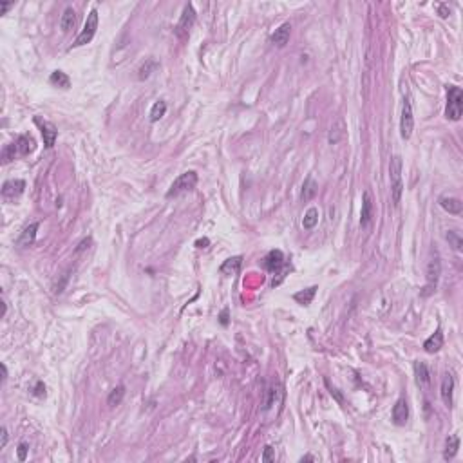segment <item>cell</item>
<instances>
[{
    "instance_id": "obj_1",
    "label": "cell",
    "mask_w": 463,
    "mask_h": 463,
    "mask_svg": "<svg viewBox=\"0 0 463 463\" xmlns=\"http://www.w3.org/2000/svg\"><path fill=\"white\" fill-rule=\"evenodd\" d=\"M440 275H442V261H440V254H438V250L436 248H431V257H429V263H427V282H425L423 291H422L423 297H429L431 293L436 291Z\"/></svg>"
},
{
    "instance_id": "obj_2",
    "label": "cell",
    "mask_w": 463,
    "mask_h": 463,
    "mask_svg": "<svg viewBox=\"0 0 463 463\" xmlns=\"http://www.w3.org/2000/svg\"><path fill=\"white\" fill-rule=\"evenodd\" d=\"M402 172H403L402 158H400V156H393V158H391V163H389V178H391V197H393L394 206H398L400 199H402V192H403Z\"/></svg>"
},
{
    "instance_id": "obj_3",
    "label": "cell",
    "mask_w": 463,
    "mask_h": 463,
    "mask_svg": "<svg viewBox=\"0 0 463 463\" xmlns=\"http://www.w3.org/2000/svg\"><path fill=\"white\" fill-rule=\"evenodd\" d=\"M463 112V91L458 85H447V107L445 116L451 121H458Z\"/></svg>"
},
{
    "instance_id": "obj_4",
    "label": "cell",
    "mask_w": 463,
    "mask_h": 463,
    "mask_svg": "<svg viewBox=\"0 0 463 463\" xmlns=\"http://www.w3.org/2000/svg\"><path fill=\"white\" fill-rule=\"evenodd\" d=\"M195 185H197V172L186 170V172H183L180 178H176L174 183L170 185V188L167 190V197H176V195L183 194V192L194 190Z\"/></svg>"
},
{
    "instance_id": "obj_5",
    "label": "cell",
    "mask_w": 463,
    "mask_h": 463,
    "mask_svg": "<svg viewBox=\"0 0 463 463\" xmlns=\"http://www.w3.org/2000/svg\"><path fill=\"white\" fill-rule=\"evenodd\" d=\"M96 29H98V11L91 9V13L87 15V20L84 24V29L80 31V35L75 40L73 47H82V45H87L89 42H93V38L96 35Z\"/></svg>"
},
{
    "instance_id": "obj_6",
    "label": "cell",
    "mask_w": 463,
    "mask_h": 463,
    "mask_svg": "<svg viewBox=\"0 0 463 463\" xmlns=\"http://www.w3.org/2000/svg\"><path fill=\"white\" fill-rule=\"evenodd\" d=\"M413 129H414L413 107H411V101L405 98L402 107V118H400V136H402L403 140H409L413 136Z\"/></svg>"
},
{
    "instance_id": "obj_7",
    "label": "cell",
    "mask_w": 463,
    "mask_h": 463,
    "mask_svg": "<svg viewBox=\"0 0 463 463\" xmlns=\"http://www.w3.org/2000/svg\"><path fill=\"white\" fill-rule=\"evenodd\" d=\"M195 22V9L192 4H186L183 7V13H181V18L180 22H178V25H176V33H178V36H185L188 35V31L192 29V25H194Z\"/></svg>"
},
{
    "instance_id": "obj_8",
    "label": "cell",
    "mask_w": 463,
    "mask_h": 463,
    "mask_svg": "<svg viewBox=\"0 0 463 463\" xmlns=\"http://www.w3.org/2000/svg\"><path fill=\"white\" fill-rule=\"evenodd\" d=\"M35 123L38 125V129H40V132H42L44 145L47 147V149H53V147H55V143H56V136H58V130H56V127L53 123H49V121L40 120L38 116L35 118Z\"/></svg>"
},
{
    "instance_id": "obj_9",
    "label": "cell",
    "mask_w": 463,
    "mask_h": 463,
    "mask_svg": "<svg viewBox=\"0 0 463 463\" xmlns=\"http://www.w3.org/2000/svg\"><path fill=\"white\" fill-rule=\"evenodd\" d=\"M391 418H393L394 425H398V427H402V425H405V423H407V420H409V405H407V400L403 398V396L396 400V403H394L393 413H391Z\"/></svg>"
},
{
    "instance_id": "obj_10",
    "label": "cell",
    "mask_w": 463,
    "mask_h": 463,
    "mask_svg": "<svg viewBox=\"0 0 463 463\" xmlns=\"http://www.w3.org/2000/svg\"><path fill=\"white\" fill-rule=\"evenodd\" d=\"M24 188H25L24 180L5 181V183L2 185V197H4V199H15V197L24 194Z\"/></svg>"
},
{
    "instance_id": "obj_11",
    "label": "cell",
    "mask_w": 463,
    "mask_h": 463,
    "mask_svg": "<svg viewBox=\"0 0 463 463\" xmlns=\"http://www.w3.org/2000/svg\"><path fill=\"white\" fill-rule=\"evenodd\" d=\"M289 35H291V24H289V22H284L282 25H279V27L272 33L270 42L274 45H277V47H284V45L289 42Z\"/></svg>"
},
{
    "instance_id": "obj_12",
    "label": "cell",
    "mask_w": 463,
    "mask_h": 463,
    "mask_svg": "<svg viewBox=\"0 0 463 463\" xmlns=\"http://www.w3.org/2000/svg\"><path fill=\"white\" fill-rule=\"evenodd\" d=\"M371 217H373V199H371V194L369 190H366L362 195V212H360V226L362 228H368L369 223H371Z\"/></svg>"
},
{
    "instance_id": "obj_13",
    "label": "cell",
    "mask_w": 463,
    "mask_h": 463,
    "mask_svg": "<svg viewBox=\"0 0 463 463\" xmlns=\"http://www.w3.org/2000/svg\"><path fill=\"white\" fill-rule=\"evenodd\" d=\"M453 394H454V376L451 373H445L442 380V400L449 409L453 407Z\"/></svg>"
},
{
    "instance_id": "obj_14",
    "label": "cell",
    "mask_w": 463,
    "mask_h": 463,
    "mask_svg": "<svg viewBox=\"0 0 463 463\" xmlns=\"http://www.w3.org/2000/svg\"><path fill=\"white\" fill-rule=\"evenodd\" d=\"M284 264V255L280 250H272L266 257H264V268L268 272H279Z\"/></svg>"
},
{
    "instance_id": "obj_15",
    "label": "cell",
    "mask_w": 463,
    "mask_h": 463,
    "mask_svg": "<svg viewBox=\"0 0 463 463\" xmlns=\"http://www.w3.org/2000/svg\"><path fill=\"white\" fill-rule=\"evenodd\" d=\"M442 348H443V333H442V329H436V331L423 342V349H425V353L433 355V353H438Z\"/></svg>"
},
{
    "instance_id": "obj_16",
    "label": "cell",
    "mask_w": 463,
    "mask_h": 463,
    "mask_svg": "<svg viewBox=\"0 0 463 463\" xmlns=\"http://www.w3.org/2000/svg\"><path fill=\"white\" fill-rule=\"evenodd\" d=\"M36 230H38V223H31L29 226H25L24 232L20 234V237L16 239V246H22V248L31 246L36 239Z\"/></svg>"
},
{
    "instance_id": "obj_17",
    "label": "cell",
    "mask_w": 463,
    "mask_h": 463,
    "mask_svg": "<svg viewBox=\"0 0 463 463\" xmlns=\"http://www.w3.org/2000/svg\"><path fill=\"white\" fill-rule=\"evenodd\" d=\"M76 20H78V16H76L75 9H73V7H65L64 13H62V18H60V29L64 31V33H69L71 29H75Z\"/></svg>"
},
{
    "instance_id": "obj_18",
    "label": "cell",
    "mask_w": 463,
    "mask_h": 463,
    "mask_svg": "<svg viewBox=\"0 0 463 463\" xmlns=\"http://www.w3.org/2000/svg\"><path fill=\"white\" fill-rule=\"evenodd\" d=\"M15 145H16V150H18V154L20 156H27L35 150V140H33L29 134L18 136L16 141H15Z\"/></svg>"
},
{
    "instance_id": "obj_19",
    "label": "cell",
    "mask_w": 463,
    "mask_h": 463,
    "mask_svg": "<svg viewBox=\"0 0 463 463\" xmlns=\"http://www.w3.org/2000/svg\"><path fill=\"white\" fill-rule=\"evenodd\" d=\"M344 136H346V123H344L342 118H339V120L333 123L331 130H329V138H328L329 145H337Z\"/></svg>"
},
{
    "instance_id": "obj_20",
    "label": "cell",
    "mask_w": 463,
    "mask_h": 463,
    "mask_svg": "<svg viewBox=\"0 0 463 463\" xmlns=\"http://www.w3.org/2000/svg\"><path fill=\"white\" fill-rule=\"evenodd\" d=\"M440 206H442L445 212L454 214V215L462 214V210H463V203L458 197H442V199H440Z\"/></svg>"
},
{
    "instance_id": "obj_21",
    "label": "cell",
    "mask_w": 463,
    "mask_h": 463,
    "mask_svg": "<svg viewBox=\"0 0 463 463\" xmlns=\"http://www.w3.org/2000/svg\"><path fill=\"white\" fill-rule=\"evenodd\" d=\"M414 374H416V383L420 387H425L431 382V373L429 368L423 362H414Z\"/></svg>"
},
{
    "instance_id": "obj_22",
    "label": "cell",
    "mask_w": 463,
    "mask_h": 463,
    "mask_svg": "<svg viewBox=\"0 0 463 463\" xmlns=\"http://www.w3.org/2000/svg\"><path fill=\"white\" fill-rule=\"evenodd\" d=\"M317 192H319V185L315 183V180L311 178V176H308L306 181H304V185H302L300 197H302V201H311L315 195H317Z\"/></svg>"
},
{
    "instance_id": "obj_23",
    "label": "cell",
    "mask_w": 463,
    "mask_h": 463,
    "mask_svg": "<svg viewBox=\"0 0 463 463\" xmlns=\"http://www.w3.org/2000/svg\"><path fill=\"white\" fill-rule=\"evenodd\" d=\"M460 449V438L456 436V434H453V436H449L447 442H445V451H443V458L447 460H453L454 456H456V453H458Z\"/></svg>"
},
{
    "instance_id": "obj_24",
    "label": "cell",
    "mask_w": 463,
    "mask_h": 463,
    "mask_svg": "<svg viewBox=\"0 0 463 463\" xmlns=\"http://www.w3.org/2000/svg\"><path fill=\"white\" fill-rule=\"evenodd\" d=\"M49 82H51V85H55V87H60V89H69V87H71L69 76L65 75L64 71H55V73H51Z\"/></svg>"
},
{
    "instance_id": "obj_25",
    "label": "cell",
    "mask_w": 463,
    "mask_h": 463,
    "mask_svg": "<svg viewBox=\"0 0 463 463\" xmlns=\"http://www.w3.org/2000/svg\"><path fill=\"white\" fill-rule=\"evenodd\" d=\"M241 264H243V257H232V259H226L221 266V274L224 275H232L237 274L241 270Z\"/></svg>"
},
{
    "instance_id": "obj_26",
    "label": "cell",
    "mask_w": 463,
    "mask_h": 463,
    "mask_svg": "<svg viewBox=\"0 0 463 463\" xmlns=\"http://www.w3.org/2000/svg\"><path fill=\"white\" fill-rule=\"evenodd\" d=\"M317 223H319V208H317V206H311V208H308V212L304 214L302 226H304V230H311L317 226Z\"/></svg>"
},
{
    "instance_id": "obj_27",
    "label": "cell",
    "mask_w": 463,
    "mask_h": 463,
    "mask_svg": "<svg viewBox=\"0 0 463 463\" xmlns=\"http://www.w3.org/2000/svg\"><path fill=\"white\" fill-rule=\"evenodd\" d=\"M158 67H160V64H158L154 58H149V60L140 67V71H138V78H140V80H147Z\"/></svg>"
},
{
    "instance_id": "obj_28",
    "label": "cell",
    "mask_w": 463,
    "mask_h": 463,
    "mask_svg": "<svg viewBox=\"0 0 463 463\" xmlns=\"http://www.w3.org/2000/svg\"><path fill=\"white\" fill-rule=\"evenodd\" d=\"M317 286H311V288L304 289V291H299V293L293 295V299L297 300L299 304H302V306H308V304H311V300H313L315 293H317Z\"/></svg>"
},
{
    "instance_id": "obj_29",
    "label": "cell",
    "mask_w": 463,
    "mask_h": 463,
    "mask_svg": "<svg viewBox=\"0 0 463 463\" xmlns=\"http://www.w3.org/2000/svg\"><path fill=\"white\" fill-rule=\"evenodd\" d=\"M165 112H167V103H165L163 100H158L152 105V109H150V121H152V123L160 121L165 116Z\"/></svg>"
},
{
    "instance_id": "obj_30",
    "label": "cell",
    "mask_w": 463,
    "mask_h": 463,
    "mask_svg": "<svg viewBox=\"0 0 463 463\" xmlns=\"http://www.w3.org/2000/svg\"><path fill=\"white\" fill-rule=\"evenodd\" d=\"M123 396H125V385H118V387H114L112 391H110L109 398H107V403H109L110 407H116V405H120L121 403Z\"/></svg>"
},
{
    "instance_id": "obj_31",
    "label": "cell",
    "mask_w": 463,
    "mask_h": 463,
    "mask_svg": "<svg viewBox=\"0 0 463 463\" xmlns=\"http://www.w3.org/2000/svg\"><path fill=\"white\" fill-rule=\"evenodd\" d=\"M445 239L449 241V244H451L456 252H462L463 250V239H462V235H460V232H456V230H449L447 234H445Z\"/></svg>"
},
{
    "instance_id": "obj_32",
    "label": "cell",
    "mask_w": 463,
    "mask_h": 463,
    "mask_svg": "<svg viewBox=\"0 0 463 463\" xmlns=\"http://www.w3.org/2000/svg\"><path fill=\"white\" fill-rule=\"evenodd\" d=\"M16 152H18V150H16V145H15V143L5 145L4 149H2V163L7 165L9 161L15 160V154H16Z\"/></svg>"
},
{
    "instance_id": "obj_33",
    "label": "cell",
    "mask_w": 463,
    "mask_h": 463,
    "mask_svg": "<svg viewBox=\"0 0 463 463\" xmlns=\"http://www.w3.org/2000/svg\"><path fill=\"white\" fill-rule=\"evenodd\" d=\"M261 460H263L264 463L274 462V460H275V453H274V447H272V445H266V447H264V454H263V458H261Z\"/></svg>"
},
{
    "instance_id": "obj_34",
    "label": "cell",
    "mask_w": 463,
    "mask_h": 463,
    "mask_svg": "<svg viewBox=\"0 0 463 463\" xmlns=\"http://www.w3.org/2000/svg\"><path fill=\"white\" fill-rule=\"evenodd\" d=\"M27 451H29V445L25 442H22L20 445H18V460L20 462H25V458H27Z\"/></svg>"
},
{
    "instance_id": "obj_35",
    "label": "cell",
    "mask_w": 463,
    "mask_h": 463,
    "mask_svg": "<svg viewBox=\"0 0 463 463\" xmlns=\"http://www.w3.org/2000/svg\"><path fill=\"white\" fill-rule=\"evenodd\" d=\"M438 13L442 18H447V16L451 15V9H449L447 4H438Z\"/></svg>"
},
{
    "instance_id": "obj_36",
    "label": "cell",
    "mask_w": 463,
    "mask_h": 463,
    "mask_svg": "<svg viewBox=\"0 0 463 463\" xmlns=\"http://www.w3.org/2000/svg\"><path fill=\"white\" fill-rule=\"evenodd\" d=\"M0 434H2V440H0V449H4L5 445H7V440H9V434H7V429L2 427V431H0Z\"/></svg>"
},
{
    "instance_id": "obj_37",
    "label": "cell",
    "mask_w": 463,
    "mask_h": 463,
    "mask_svg": "<svg viewBox=\"0 0 463 463\" xmlns=\"http://www.w3.org/2000/svg\"><path fill=\"white\" fill-rule=\"evenodd\" d=\"M33 393L36 394V396H45V385H44V382H36V387H35V391Z\"/></svg>"
},
{
    "instance_id": "obj_38",
    "label": "cell",
    "mask_w": 463,
    "mask_h": 463,
    "mask_svg": "<svg viewBox=\"0 0 463 463\" xmlns=\"http://www.w3.org/2000/svg\"><path fill=\"white\" fill-rule=\"evenodd\" d=\"M13 2H0V15H5V11L13 7Z\"/></svg>"
},
{
    "instance_id": "obj_39",
    "label": "cell",
    "mask_w": 463,
    "mask_h": 463,
    "mask_svg": "<svg viewBox=\"0 0 463 463\" xmlns=\"http://www.w3.org/2000/svg\"><path fill=\"white\" fill-rule=\"evenodd\" d=\"M89 244H91V237H89V239H84V241H82V243H80V246L76 248V254H80L82 250L89 248Z\"/></svg>"
},
{
    "instance_id": "obj_40",
    "label": "cell",
    "mask_w": 463,
    "mask_h": 463,
    "mask_svg": "<svg viewBox=\"0 0 463 463\" xmlns=\"http://www.w3.org/2000/svg\"><path fill=\"white\" fill-rule=\"evenodd\" d=\"M219 319H221V324H223V326L228 324V309H223V311H221Z\"/></svg>"
},
{
    "instance_id": "obj_41",
    "label": "cell",
    "mask_w": 463,
    "mask_h": 463,
    "mask_svg": "<svg viewBox=\"0 0 463 463\" xmlns=\"http://www.w3.org/2000/svg\"><path fill=\"white\" fill-rule=\"evenodd\" d=\"M0 368H2V380L7 378V368H5V364H0Z\"/></svg>"
},
{
    "instance_id": "obj_42",
    "label": "cell",
    "mask_w": 463,
    "mask_h": 463,
    "mask_svg": "<svg viewBox=\"0 0 463 463\" xmlns=\"http://www.w3.org/2000/svg\"><path fill=\"white\" fill-rule=\"evenodd\" d=\"M197 248H206V244H208V239H203V241H197Z\"/></svg>"
},
{
    "instance_id": "obj_43",
    "label": "cell",
    "mask_w": 463,
    "mask_h": 463,
    "mask_svg": "<svg viewBox=\"0 0 463 463\" xmlns=\"http://www.w3.org/2000/svg\"><path fill=\"white\" fill-rule=\"evenodd\" d=\"M300 462H315V458L308 454V456H302V458H300Z\"/></svg>"
},
{
    "instance_id": "obj_44",
    "label": "cell",
    "mask_w": 463,
    "mask_h": 463,
    "mask_svg": "<svg viewBox=\"0 0 463 463\" xmlns=\"http://www.w3.org/2000/svg\"><path fill=\"white\" fill-rule=\"evenodd\" d=\"M0 304H2V317H5V309H7V306H5V302H4V300H2V302H0Z\"/></svg>"
}]
</instances>
